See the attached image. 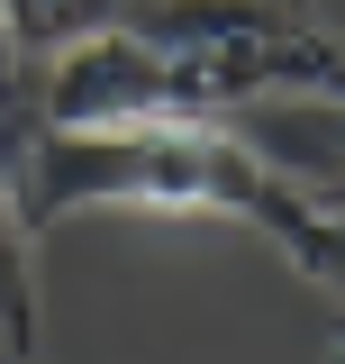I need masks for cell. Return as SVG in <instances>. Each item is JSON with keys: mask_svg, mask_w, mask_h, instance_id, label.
<instances>
[{"mask_svg": "<svg viewBox=\"0 0 345 364\" xmlns=\"http://www.w3.org/2000/svg\"><path fill=\"white\" fill-rule=\"evenodd\" d=\"M0 119H18V55H9V18H0Z\"/></svg>", "mask_w": 345, "mask_h": 364, "instance_id": "6", "label": "cell"}, {"mask_svg": "<svg viewBox=\"0 0 345 364\" xmlns=\"http://www.w3.org/2000/svg\"><path fill=\"white\" fill-rule=\"evenodd\" d=\"M327 364H345V328H336V337H327Z\"/></svg>", "mask_w": 345, "mask_h": 364, "instance_id": "7", "label": "cell"}, {"mask_svg": "<svg viewBox=\"0 0 345 364\" xmlns=\"http://www.w3.org/2000/svg\"><path fill=\"white\" fill-rule=\"evenodd\" d=\"M9 136V182L28 237L64 228L73 210H155V219H236L255 228L291 200V182L263 173L227 128L191 119H136V128H37L0 119Z\"/></svg>", "mask_w": 345, "mask_h": 364, "instance_id": "1", "label": "cell"}, {"mask_svg": "<svg viewBox=\"0 0 345 364\" xmlns=\"http://www.w3.org/2000/svg\"><path fill=\"white\" fill-rule=\"evenodd\" d=\"M209 128H227L263 173H282L300 200L345 210V91H273V100H246V109H227Z\"/></svg>", "mask_w": 345, "mask_h": 364, "instance_id": "2", "label": "cell"}, {"mask_svg": "<svg viewBox=\"0 0 345 364\" xmlns=\"http://www.w3.org/2000/svg\"><path fill=\"white\" fill-rule=\"evenodd\" d=\"M263 246H282L309 282L345 291V210H318V200H300V191H291V200L263 219Z\"/></svg>", "mask_w": 345, "mask_h": 364, "instance_id": "5", "label": "cell"}, {"mask_svg": "<svg viewBox=\"0 0 345 364\" xmlns=\"http://www.w3.org/2000/svg\"><path fill=\"white\" fill-rule=\"evenodd\" d=\"M0 18H9V55H18V91H28V73H37L45 55L100 37L119 18V0H0Z\"/></svg>", "mask_w": 345, "mask_h": 364, "instance_id": "4", "label": "cell"}, {"mask_svg": "<svg viewBox=\"0 0 345 364\" xmlns=\"http://www.w3.org/2000/svg\"><path fill=\"white\" fill-rule=\"evenodd\" d=\"M37 237L18 219V182H9V136H0V346L9 355H37Z\"/></svg>", "mask_w": 345, "mask_h": 364, "instance_id": "3", "label": "cell"}]
</instances>
